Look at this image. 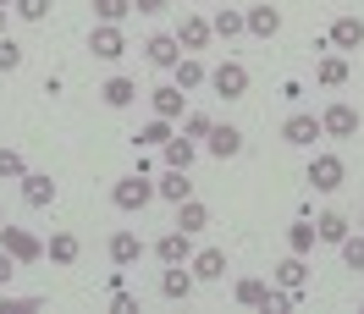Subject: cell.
<instances>
[{
    "label": "cell",
    "mask_w": 364,
    "mask_h": 314,
    "mask_svg": "<svg viewBox=\"0 0 364 314\" xmlns=\"http://www.w3.org/2000/svg\"><path fill=\"white\" fill-rule=\"evenodd\" d=\"M265 292H271V281H259V276H237V281H232V298H237L243 309H259Z\"/></svg>",
    "instance_id": "cell-22"
},
{
    "label": "cell",
    "mask_w": 364,
    "mask_h": 314,
    "mask_svg": "<svg viewBox=\"0 0 364 314\" xmlns=\"http://www.w3.org/2000/svg\"><path fill=\"white\" fill-rule=\"evenodd\" d=\"M359 232H364V215H359Z\"/></svg>",
    "instance_id": "cell-45"
},
{
    "label": "cell",
    "mask_w": 364,
    "mask_h": 314,
    "mask_svg": "<svg viewBox=\"0 0 364 314\" xmlns=\"http://www.w3.org/2000/svg\"><path fill=\"white\" fill-rule=\"evenodd\" d=\"M205 155H215V160H237V155H243V133H237L232 121H215V127H210V138H205Z\"/></svg>",
    "instance_id": "cell-8"
},
{
    "label": "cell",
    "mask_w": 364,
    "mask_h": 314,
    "mask_svg": "<svg viewBox=\"0 0 364 314\" xmlns=\"http://www.w3.org/2000/svg\"><path fill=\"white\" fill-rule=\"evenodd\" d=\"M326 45H331V50H359L364 45V17L342 11L337 23H331V33H326Z\"/></svg>",
    "instance_id": "cell-12"
},
{
    "label": "cell",
    "mask_w": 364,
    "mask_h": 314,
    "mask_svg": "<svg viewBox=\"0 0 364 314\" xmlns=\"http://www.w3.org/2000/svg\"><path fill=\"white\" fill-rule=\"evenodd\" d=\"M111 309H116V314H138V298H133V292H122V287H116Z\"/></svg>",
    "instance_id": "cell-40"
},
{
    "label": "cell",
    "mask_w": 364,
    "mask_h": 314,
    "mask_svg": "<svg viewBox=\"0 0 364 314\" xmlns=\"http://www.w3.org/2000/svg\"><path fill=\"white\" fill-rule=\"evenodd\" d=\"M100 99H105L111 111H127V105H138V83L116 72V77H105V83H100Z\"/></svg>",
    "instance_id": "cell-15"
},
{
    "label": "cell",
    "mask_w": 364,
    "mask_h": 314,
    "mask_svg": "<svg viewBox=\"0 0 364 314\" xmlns=\"http://www.w3.org/2000/svg\"><path fill=\"white\" fill-rule=\"evenodd\" d=\"M111 204L122 210V215H138V210H149V204H155V182L144 177V171H133V177H122L111 188Z\"/></svg>",
    "instance_id": "cell-1"
},
{
    "label": "cell",
    "mask_w": 364,
    "mask_h": 314,
    "mask_svg": "<svg viewBox=\"0 0 364 314\" xmlns=\"http://www.w3.org/2000/svg\"><path fill=\"white\" fill-rule=\"evenodd\" d=\"M210 127H215V116H205V111H188V116H182V138H193V144L210 138Z\"/></svg>",
    "instance_id": "cell-32"
},
{
    "label": "cell",
    "mask_w": 364,
    "mask_h": 314,
    "mask_svg": "<svg viewBox=\"0 0 364 314\" xmlns=\"http://www.w3.org/2000/svg\"><path fill=\"white\" fill-rule=\"evenodd\" d=\"M17 67H23V45L0 33V72H17Z\"/></svg>",
    "instance_id": "cell-37"
},
{
    "label": "cell",
    "mask_w": 364,
    "mask_h": 314,
    "mask_svg": "<svg viewBox=\"0 0 364 314\" xmlns=\"http://www.w3.org/2000/svg\"><path fill=\"white\" fill-rule=\"evenodd\" d=\"M337 248H342V265H348V270H364V232H359V237L348 232Z\"/></svg>",
    "instance_id": "cell-34"
},
{
    "label": "cell",
    "mask_w": 364,
    "mask_h": 314,
    "mask_svg": "<svg viewBox=\"0 0 364 314\" xmlns=\"http://www.w3.org/2000/svg\"><path fill=\"white\" fill-rule=\"evenodd\" d=\"M177 226H182V232H205V226H210V210L199 199H182L177 204Z\"/></svg>",
    "instance_id": "cell-29"
},
{
    "label": "cell",
    "mask_w": 364,
    "mask_h": 314,
    "mask_svg": "<svg viewBox=\"0 0 364 314\" xmlns=\"http://www.w3.org/2000/svg\"><path fill=\"white\" fill-rule=\"evenodd\" d=\"M0 177H6V182H23L28 177V160L17 155V149H0Z\"/></svg>",
    "instance_id": "cell-35"
},
{
    "label": "cell",
    "mask_w": 364,
    "mask_h": 314,
    "mask_svg": "<svg viewBox=\"0 0 364 314\" xmlns=\"http://www.w3.org/2000/svg\"><path fill=\"white\" fill-rule=\"evenodd\" d=\"M315 77L326 83V89H342V83H348V61H342V55H320Z\"/></svg>",
    "instance_id": "cell-30"
},
{
    "label": "cell",
    "mask_w": 364,
    "mask_h": 314,
    "mask_svg": "<svg viewBox=\"0 0 364 314\" xmlns=\"http://www.w3.org/2000/svg\"><path fill=\"white\" fill-rule=\"evenodd\" d=\"M177 45L193 55V50H205L210 45V23L205 17H182V28H177Z\"/></svg>",
    "instance_id": "cell-24"
},
{
    "label": "cell",
    "mask_w": 364,
    "mask_h": 314,
    "mask_svg": "<svg viewBox=\"0 0 364 314\" xmlns=\"http://www.w3.org/2000/svg\"><path fill=\"white\" fill-rule=\"evenodd\" d=\"M171 83H177L182 94H188V89H205V83H210V67L199 61V55H182L177 67H171Z\"/></svg>",
    "instance_id": "cell-18"
},
{
    "label": "cell",
    "mask_w": 364,
    "mask_h": 314,
    "mask_svg": "<svg viewBox=\"0 0 364 314\" xmlns=\"http://www.w3.org/2000/svg\"><path fill=\"white\" fill-rule=\"evenodd\" d=\"M315 232H320V243H342L353 226H348V215H342V210H326V215L315 221Z\"/></svg>",
    "instance_id": "cell-27"
},
{
    "label": "cell",
    "mask_w": 364,
    "mask_h": 314,
    "mask_svg": "<svg viewBox=\"0 0 364 314\" xmlns=\"http://www.w3.org/2000/svg\"><path fill=\"white\" fill-rule=\"evenodd\" d=\"M342 182H348L342 155H315V160H309V188H315V193H337Z\"/></svg>",
    "instance_id": "cell-4"
},
{
    "label": "cell",
    "mask_w": 364,
    "mask_h": 314,
    "mask_svg": "<svg viewBox=\"0 0 364 314\" xmlns=\"http://www.w3.org/2000/svg\"><path fill=\"white\" fill-rule=\"evenodd\" d=\"M127 11H133V0H94V17H100V23H116V28H122Z\"/></svg>",
    "instance_id": "cell-33"
},
{
    "label": "cell",
    "mask_w": 364,
    "mask_h": 314,
    "mask_svg": "<svg viewBox=\"0 0 364 314\" xmlns=\"http://www.w3.org/2000/svg\"><path fill=\"white\" fill-rule=\"evenodd\" d=\"M320 127H326V138H359V111L348 99H337V105L320 111Z\"/></svg>",
    "instance_id": "cell-6"
},
{
    "label": "cell",
    "mask_w": 364,
    "mask_h": 314,
    "mask_svg": "<svg viewBox=\"0 0 364 314\" xmlns=\"http://www.w3.org/2000/svg\"><path fill=\"white\" fill-rule=\"evenodd\" d=\"M210 89L221 94V99H243V94H249V67H243V61H221V67H210Z\"/></svg>",
    "instance_id": "cell-3"
},
{
    "label": "cell",
    "mask_w": 364,
    "mask_h": 314,
    "mask_svg": "<svg viewBox=\"0 0 364 314\" xmlns=\"http://www.w3.org/2000/svg\"><path fill=\"white\" fill-rule=\"evenodd\" d=\"M89 50L100 55V61H122V55H127V39H122V28H116V23H94Z\"/></svg>",
    "instance_id": "cell-9"
},
{
    "label": "cell",
    "mask_w": 364,
    "mask_h": 314,
    "mask_svg": "<svg viewBox=\"0 0 364 314\" xmlns=\"http://www.w3.org/2000/svg\"><path fill=\"white\" fill-rule=\"evenodd\" d=\"M105 254H111V265H138V259H144V237H138V232H111Z\"/></svg>",
    "instance_id": "cell-17"
},
{
    "label": "cell",
    "mask_w": 364,
    "mask_h": 314,
    "mask_svg": "<svg viewBox=\"0 0 364 314\" xmlns=\"http://www.w3.org/2000/svg\"><path fill=\"white\" fill-rule=\"evenodd\" d=\"M50 6H55V0H17L11 11H17L23 23H45V17H50Z\"/></svg>",
    "instance_id": "cell-36"
},
{
    "label": "cell",
    "mask_w": 364,
    "mask_h": 314,
    "mask_svg": "<svg viewBox=\"0 0 364 314\" xmlns=\"http://www.w3.org/2000/svg\"><path fill=\"white\" fill-rule=\"evenodd\" d=\"M39 303H45V298H6V292H0V314H17V309H39Z\"/></svg>",
    "instance_id": "cell-39"
},
{
    "label": "cell",
    "mask_w": 364,
    "mask_h": 314,
    "mask_svg": "<svg viewBox=\"0 0 364 314\" xmlns=\"http://www.w3.org/2000/svg\"><path fill=\"white\" fill-rule=\"evenodd\" d=\"M259 309H265V314H287V309H293V292H287V287H271Z\"/></svg>",
    "instance_id": "cell-38"
},
{
    "label": "cell",
    "mask_w": 364,
    "mask_h": 314,
    "mask_svg": "<svg viewBox=\"0 0 364 314\" xmlns=\"http://www.w3.org/2000/svg\"><path fill=\"white\" fill-rule=\"evenodd\" d=\"M243 33L276 39V33H282V11H276V6H249V11H243Z\"/></svg>",
    "instance_id": "cell-14"
},
{
    "label": "cell",
    "mask_w": 364,
    "mask_h": 314,
    "mask_svg": "<svg viewBox=\"0 0 364 314\" xmlns=\"http://www.w3.org/2000/svg\"><path fill=\"white\" fill-rule=\"evenodd\" d=\"M45 254H50V259H55V265H72V259L83 254V243H77L72 232H55V237H50V243H45Z\"/></svg>",
    "instance_id": "cell-28"
},
{
    "label": "cell",
    "mask_w": 364,
    "mask_h": 314,
    "mask_svg": "<svg viewBox=\"0 0 364 314\" xmlns=\"http://www.w3.org/2000/svg\"><path fill=\"white\" fill-rule=\"evenodd\" d=\"M193 160H199V144H193V138H166V166H177V171H188V166H193Z\"/></svg>",
    "instance_id": "cell-25"
},
{
    "label": "cell",
    "mask_w": 364,
    "mask_h": 314,
    "mask_svg": "<svg viewBox=\"0 0 364 314\" xmlns=\"http://www.w3.org/2000/svg\"><path fill=\"white\" fill-rule=\"evenodd\" d=\"M166 138H177L171 133V121H166V116H149V121H144V127H138V149H166Z\"/></svg>",
    "instance_id": "cell-23"
},
{
    "label": "cell",
    "mask_w": 364,
    "mask_h": 314,
    "mask_svg": "<svg viewBox=\"0 0 364 314\" xmlns=\"http://www.w3.org/2000/svg\"><path fill=\"white\" fill-rule=\"evenodd\" d=\"M11 276H17V259H11L6 248H0V292H6V281H11Z\"/></svg>",
    "instance_id": "cell-41"
},
{
    "label": "cell",
    "mask_w": 364,
    "mask_h": 314,
    "mask_svg": "<svg viewBox=\"0 0 364 314\" xmlns=\"http://www.w3.org/2000/svg\"><path fill=\"white\" fill-rule=\"evenodd\" d=\"M0 248H6L17 265H33V259H45V243H39L33 232H23V226H6V221H0Z\"/></svg>",
    "instance_id": "cell-2"
},
{
    "label": "cell",
    "mask_w": 364,
    "mask_h": 314,
    "mask_svg": "<svg viewBox=\"0 0 364 314\" xmlns=\"http://www.w3.org/2000/svg\"><path fill=\"white\" fill-rule=\"evenodd\" d=\"M188 270H193V281H221L227 276V248H193Z\"/></svg>",
    "instance_id": "cell-11"
},
{
    "label": "cell",
    "mask_w": 364,
    "mask_h": 314,
    "mask_svg": "<svg viewBox=\"0 0 364 314\" xmlns=\"http://www.w3.org/2000/svg\"><path fill=\"white\" fill-rule=\"evenodd\" d=\"M155 259H160V265H188V259H193V232L171 226V232L155 243Z\"/></svg>",
    "instance_id": "cell-7"
},
{
    "label": "cell",
    "mask_w": 364,
    "mask_h": 314,
    "mask_svg": "<svg viewBox=\"0 0 364 314\" xmlns=\"http://www.w3.org/2000/svg\"><path fill=\"white\" fill-rule=\"evenodd\" d=\"M155 199H166V204H182V199H193V182H188V171L166 166V177L155 182Z\"/></svg>",
    "instance_id": "cell-19"
},
{
    "label": "cell",
    "mask_w": 364,
    "mask_h": 314,
    "mask_svg": "<svg viewBox=\"0 0 364 314\" xmlns=\"http://www.w3.org/2000/svg\"><path fill=\"white\" fill-rule=\"evenodd\" d=\"M315 138H326L320 116H309V111H293L287 121H282V144H293V149H309Z\"/></svg>",
    "instance_id": "cell-5"
},
{
    "label": "cell",
    "mask_w": 364,
    "mask_h": 314,
    "mask_svg": "<svg viewBox=\"0 0 364 314\" xmlns=\"http://www.w3.org/2000/svg\"><path fill=\"white\" fill-rule=\"evenodd\" d=\"M23 199L33 204V210H45V204H55V182H50L45 171H28L23 177Z\"/></svg>",
    "instance_id": "cell-21"
},
{
    "label": "cell",
    "mask_w": 364,
    "mask_h": 314,
    "mask_svg": "<svg viewBox=\"0 0 364 314\" xmlns=\"http://www.w3.org/2000/svg\"><path fill=\"white\" fill-rule=\"evenodd\" d=\"M210 33H221V39H237V33H243V11H232V6H221V11L210 17Z\"/></svg>",
    "instance_id": "cell-31"
},
{
    "label": "cell",
    "mask_w": 364,
    "mask_h": 314,
    "mask_svg": "<svg viewBox=\"0 0 364 314\" xmlns=\"http://www.w3.org/2000/svg\"><path fill=\"white\" fill-rule=\"evenodd\" d=\"M6 11H11V6H0V33H6Z\"/></svg>",
    "instance_id": "cell-43"
},
{
    "label": "cell",
    "mask_w": 364,
    "mask_h": 314,
    "mask_svg": "<svg viewBox=\"0 0 364 314\" xmlns=\"http://www.w3.org/2000/svg\"><path fill=\"white\" fill-rule=\"evenodd\" d=\"M315 243H320L315 221H293L287 226V254H315Z\"/></svg>",
    "instance_id": "cell-26"
},
{
    "label": "cell",
    "mask_w": 364,
    "mask_h": 314,
    "mask_svg": "<svg viewBox=\"0 0 364 314\" xmlns=\"http://www.w3.org/2000/svg\"><path fill=\"white\" fill-rule=\"evenodd\" d=\"M0 221H6V210H0Z\"/></svg>",
    "instance_id": "cell-46"
},
{
    "label": "cell",
    "mask_w": 364,
    "mask_h": 314,
    "mask_svg": "<svg viewBox=\"0 0 364 314\" xmlns=\"http://www.w3.org/2000/svg\"><path fill=\"white\" fill-rule=\"evenodd\" d=\"M0 6H17V0H0Z\"/></svg>",
    "instance_id": "cell-44"
},
{
    "label": "cell",
    "mask_w": 364,
    "mask_h": 314,
    "mask_svg": "<svg viewBox=\"0 0 364 314\" xmlns=\"http://www.w3.org/2000/svg\"><path fill=\"white\" fill-rule=\"evenodd\" d=\"M144 55H149V67H160V72H171L182 61V45H177V33H155L149 45H144Z\"/></svg>",
    "instance_id": "cell-16"
},
{
    "label": "cell",
    "mask_w": 364,
    "mask_h": 314,
    "mask_svg": "<svg viewBox=\"0 0 364 314\" xmlns=\"http://www.w3.org/2000/svg\"><path fill=\"white\" fill-rule=\"evenodd\" d=\"M309 281V254H287L282 265H276V287H287V292H298Z\"/></svg>",
    "instance_id": "cell-20"
},
{
    "label": "cell",
    "mask_w": 364,
    "mask_h": 314,
    "mask_svg": "<svg viewBox=\"0 0 364 314\" xmlns=\"http://www.w3.org/2000/svg\"><path fill=\"white\" fill-rule=\"evenodd\" d=\"M133 11H144V17H155V11H166V0H133Z\"/></svg>",
    "instance_id": "cell-42"
},
{
    "label": "cell",
    "mask_w": 364,
    "mask_h": 314,
    "mask_svg": "<svg viewBox=\"0 0 364 314\" xmlns=\"http://www.w3.org/2000/svg\"><path fill=\"white\" fill-rule=\"evenodd\" d=\"M149 111L166 116V121H182V116H188V94H182L177 83H160V89H149Z\"/></svg>",
    "instance_id": "cell-10"
},
{
    "label": "cell",
    "mask_w": 364,
    "mask_h": 314,
    "mask_svg": "<svg viewBox=\"0 0 364 314\" xmlns=\"http://www.w3.org/2000/svg\"><path fill=\"white\" fill-rule=\"evenodd\" d=\"M160 298L188 303V298H193V270H188V265H166V270H160Z\"/></svg>",
    "instance_id": "cell-13"
}]
</instances>
